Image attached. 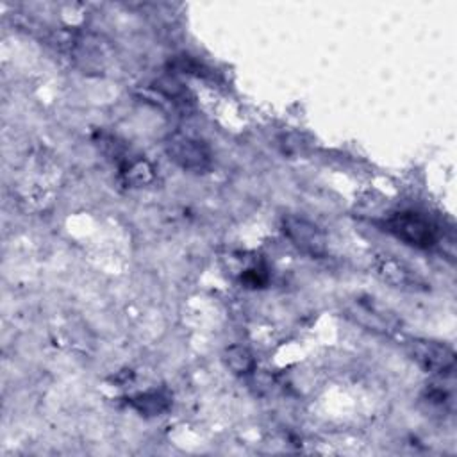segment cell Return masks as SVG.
<instances>
[{"label":"cell","mask_w":457,"mask_h":457,"mask_svg":"<svg viewBox=\"0 0 457 457\" xmlns=\"http://www.w3.org/2000/svg\"><path fill=\"white\" fill-rule=\"evenodd\" d=\"M386 228L405 245L416 248H430L437 241L434 225L418 212H396L386 221Z\"/></svg>","instance_id":"obj_1"},{"label":"cell","mask_w":457,"mask_h":457,"mask_svg":"<svg viewBox=\"0 0 457 457\" xmlns=\"http://www.w3.org/2000/svg\"><path fill=\"white\" fill-rule=\"evenodd\" d=\"M164 148L168 157L186 171L202 173L211 166V152L205 143L187 134H171L166 139Z\"/></svg>","instance_id":"obj_2"},{"label":"cell","mask_w":457,"mask_h":457,"mask_svg":"<svg viewBox=\"0 0 457 457\" xmlns=\"http://www.w3.org/2000/svg\"><path fill=\"white\" fill-rule=\"evenodd\" d=\"M282 230L291 245L302 253L309 257H323L327 253V237L316 223L302 216L287 214L282 220Z\"/></svg>","instance_id":"obj_3"},{"label":"cell","mask_w":457,"mask_h":457,"mask_svg":"<svg viewBox=\"0 0 457 457\" xmlns=\"http://www.w3.org/2000/svg\"><path fill=\"white\" fill-rule=\"evenodd\" d=\"M348 316L368 330L380 334H393L400 327V320L393 311L380 305L373 298H355L346 307Z\"/></svg>","instance_id":"obj_4"},{"label":"cell","mask_w":457,"mask_h":457,"mask_svg":"<svg viewBox=\"0 0 457 457\" xmlns=\"http://www.w3.org/2000/svg\"><path fill=\"white\" fill-rule=\"evenodd\" d=\"M373 268L375 273L387 282L389 286L402 289V291H427L428 284L425 282V278L416 273V270H412L407 262L393 257V255H375L373 261Z\"/></svg>","instance_id":"obj_5"},{"label":"cell","mask_w":457,"mask_h":457,"mask_svg":"<svg viewBox=\"0 0 457 457\" xmlns=\"http://www.w3.org/2000/svg\"><path fill=\"white\" fill-rule=\"evenodd\" d=\"M412 359L434 375H446L455 366V353L450 346L430 339H414L409 345Z\"/></svg>","instance_id":"obj_6"},{"label":"cell","mask_w":457,"mask_h":457,"mask_svg":"<svg viewBox=\"0 0 457 457\" xmlns=\"http://www.w3.org/2000/svg\"><path fill=\"white\" fill-rule=\"evenodd\" d=\"M130 405L143 416H159L171 405V396L162 389H152L130 398Z\"/></svg>","instance_id":"obj_7"},{"label":"cell","mask_w":457,"mask_h":457,"mask_svg":"<svg viewBox=\"0 0 457 457\" xmlns=\"http://www.w3.org/2000/svg\"><path fill=\"white\" fill-rule=\"evenodd\" d=\"M223 364L234 373V375H246L253 371L255 368V359L253 353L243 346V345H230L223 350L221 353Z\"/></svg>","instance_id":"obj_8"},{"label":"cell","mask_w":457,"mask_h":457,"mask_svg":"<svg viewBox=\"0 0 457 457\" xmlns=\"http://www.w3.org/2000/svg\"><path fill=\"white\" fill-rule=\"evenodd\" d=\"M121 177L127 184L137 187V186H145L154 179V168L150 166V162L139 159V161H130L125 162V166L121 168Z\"/></svg>","instance_id":"obj_9"},{"label":"cell","mask_w":457,"mask_h":457,"mask_svg":"<svg viewBox=\"0 0 457 457\" xmlns=\"http://www.w3.org/2000/svg\"><path fill=\"white\" fill-rule=\"evenodd\" d=\"M155 89H159L164 96L175 100V102H182L180 98H184V87L182 84H179L177 80L170 79V77H164L161 80L155 82Z\"/></svg>","instance_id":"obj_10"},{"label":"cell","mask_w":457,"mask_h":457,"mask_svg":"<svg viewBox=\"0 0 457 457\" xmlns=\"http://www.w3.org/2000/svg\"><path fill=\"white\" fill-rule=\"evenodd\" d=\"M266 273H264V270H259V268H252V270H248V271H245L243 273V277H241V280L245 282V284H248L250 287H257V286H262L264 282H266Z\"/></svg>","instance_id":"obj_11"}]
</instances>
